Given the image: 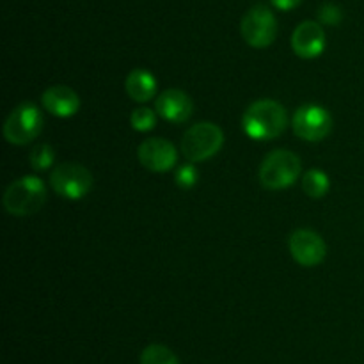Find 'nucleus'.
I'll use <instances>...</instances> for the list:
<instances>
[{
    "label": "nucleus",
    "instance_id": "nucleus-1",
    "mask_svg": "<svg viewBox=\"0 0 364 364\" xmlns=\"http://www.w3.org/2000/svg\"><path fill=\"white\" fill-rule=\"evenodd\" d=\"M288 127L287 109L276 100H258L245 109L242 128L255 141H272L284 134Z\"/></svg>",
    "mask_w": 364,
    "mask_h": 364
},
{
    "label": "nucleus",
    "instance_id": "nucleus-2",
    "mask_svg": "<svg viewBox=\"0 0 364 364\" xmlns=\"http://www.w3.org/2000/svg\"><path fill=\"white\" fill-rule=\"evenodd\" d=\"M46 201V187L41 178L38 176H21L20 180L13 181L4 192L2 205L7 213L16 217L32 215L39 212Z\"/></svg>",
    "mask_w": 364,
    "mask_h": 364
},
{
    "label": "nucleus",
    "instance_id": "nucleus-3",
    "mask_svg": "<svg viewBox=\"0 0 364 364\" xmlns=\"http://www.w3.org/2000/svg\"><path fill=\"white\" fill-rule=\"evenodd\" d=\"M302 162L294 151L276 149L263 159L259 166V183L267 191H283L291 187L301 174Z\"/></svg>",
    "mask_w": 364,
    "mask_h": 364
},
{
    "label": "nucleus",
    "instance_id": "nucleus-4",
    "mask_svg": "<svg viewBox=\"0 0 364 364\" xmlns=\"http://www.w3.org/2000/svg\"><path fill=\"white\" fill-rule=\"evenodd\" d=\"M224 144V134L220 127L210 121H201L185 132L181 137V153L188 162H205L220 151Z\"/></svg>",
    "mask_w": 364,
    "mask_h": 364
},
{
    "label": "nucleus",
    "instance_id": "nucleus-5",
    "mask_svg": "<svg viewBox=\"0 0 364 364\" xmlns=\"http://www.w3.org/2000/svg\"><path fill=\"white\" fill-rule=\"evenodd\" d=\"M43 124H45L43 114L34 103H20L14 107L4 123V137L9 144L25 146L41 134Z\"/></svg>",
    "mask_w": 364,
    "mask_h": 364
},
{
    "label": "nucleus",
    "instance_id": "nucleus-6",
    "mask_svg": "<svg viewBox=\"0 0 364 364\" xmlns=\"http://www.w3.org/2000/svg\"><path fill=\"white\" fill-rule=\"evenodd\" d=\"M92 174L87 167L77 162L59 164L50 174V185L64 199L77 201L87 196L92 188Z\"/></svg>",
    "mask_w": 364,
    "mask_h": 364
},
{
    "label": "nucleus",
    "instance_id": "nucleus-7",
    "mask_svg": "<svg viewBox=\"0 0 364 364\" xmlns=\"http://www.w3.org/2000/svg\"><path fill=\"white\" fill-rule=\"evenodd\" d=\"M240 34L252 48H267L276 41L277 20L267 6H252L240 21Z\"/></svg>",
    "mask_w": 364,
    "mask_h": 364
},
{
    "label": "nucleus",
    "instance_id": "nucleus-8",
    "mask_svg": "<svg viewBox=\"0 0 364 364\" xmlns=\"http://www.w3.org/2000/svg\"><path fill=\"white\" fill-rule=\"evenodd\" d=\"M291 127H294V134L302 141L318 142L333 130V116L323 107L308 103L295 110Z\"/></svg>",
    "mask_w": 364,
    "mask_h": 364
},
{
    "label": "nucleus",
    "instance_id": "nucleus-9",
    "mask_svg": "<svg viewBox=\"0 0 364 364\" xmlns=\"http://www.w3.org/2000/svg\"><path fill=\"white\" fill-rule=\"evenodd\" d=\"M291 258L301 267H316L326 259L327 245L313 230H295L288 240Z\"/></svg>",
    "mask_w": 364,
    "mask_h": 364
},
{
    "label": "nucleus",
    "instance_id": "nucleus-10",
    "mask_svg": "<svg viewBox=\"0 0 364 364\" xmlns=\"http://www.w3.org/2000/svg\"><path fill=\"white\" fill-rule=\"evenodd\" d=\"M137 159L151 173H167L178 162V151L173 142L162 137H151L141 142L137 148Z\"/></svg>",
    "mask_w": 364,
    "mask_h": 364
},
{
    "label": "nucleus",
    "instance_id": "nucleus-11",
    "mask_svg": "<svg viewBox=\"0 0 364 364\" xmlns=\"http://www.w3.org/2000/svg\"><path fill=\"white\" fill-rule=\"evenodd\" d=\"M327 45L326 31L320 23L306 20L291 34V48L302 59H316L323 53Z\"/></svg>",
    "mask_w": 364,
    "mask_h": 364
},
{
    "label": "nucleus",
    "instance_id": "nucleus-12",
    "mask_svg": "<svg viewBox=\"0 0 364 364\" xmlns=\"http://www.w3.org/2000/svg\"><path fill=\"white\" fill-rule=\"evenodd\" d=\"M155 110L162 119L181 124L191 119L192 112H194V102L181 89H167L156 96Z\"/></svg>",
    "mask_w": 364,
    "mask_h": 364
},
{
    "label": "nucleus",
    "instance_id": "nucleus-13",
    "mask_svg": "<svg viewBox=\"0 0 364 364\" xmlns=\"http://www.w3.org/2000/svg\"><path fill=\"white\" fill-rule=\"evenodd\" d=\"M45 110L57 117H71L80 109V98L68 85H52L41 96Z\"/></svg>",
    "mask_w": 364,
    "mask_h": 364
},
{
    "label": "nucleus",
    "instance_id": "nucleus-14",
    "mask_svg": "<svg viewBox=\"0 0 364 364\" xmlns=\"http://www.w3.org/2000/svg\"><path fill=\"white\" fill-rule=\"evenodd\" d=\"M124 91L134 102L146 103L153 100L156 95V78L155 75L149 73L148 70L135 68L128 73L127 82H124Z\"/></svg>",
    "mask_w": 364,
    "mask_h": 364
},
{
    "label": "nucleus",
    "instance_id": "nucleus-15",
    "mask_svg": "<svg viewBox=\"0 0 364 364\" xmlns=\"http://www.w3.org/2000/svg\"><path fill=\"white\" fill-rule=\"evenodd\" d=\"M331 181L323 171L320 169H309L308 173H304L302 176V191L306 196L313 199H320L329 192Z\"/></svg>",
    "mask_w": 364,
    "mask_h": 364
},
{
    "label": "nucleus",
    "instance_id": "nucleus-16",
    "mask_svg": "<svg viewBox=\"0 0 364 364\" xmlns=\"http://www.w3.org/2000/svg\"><path fill=\"white\" fill-rule=\"evenodd\" d=\"M141 364H180V361L171 348L155 343L142 350Z\"/></svg>",
    "mask_w": 364,
    "mask_h": 364
},
{
    "label": "nucleus",
    "instance_id": "nucleus-17",
    "mask_svg": "<svg viewBox=\"0 0 364 364\" xmlns=\"http://www.w3.org/2000/svg\"><path fill=\"white\" fill-rule=\"evenodd\" d=\"M28 162H31L34 171H46L55 162V149L50 144H45V142L43 144H36L32 148L31 156H28Z\"/></svg>",
    "mask_w": 364,
    "mask_h": 364
},
{
    "label": "nucleus",
    "instance_id": "nucleus-18",
    "mask_svg": "<svg viewBox=\"0 0 364 364\" xmlns=\"http://www.w3.org/2000/svg\"><path fill=\"white\" fill-rule=\"evenodd\" d=\"M130 124L134 130L137 132H149L155 128L156 124V114L155 110L148 109V107H139L132 112Z\"/></svg>",
    "mask_w": 364,
    "mask_h": 364
},
{
    "label": "nucleus",
    "instance_id": "nucleus-19",
    "mask_svg": "<svg viewBox=\"0 0 364 364\" xmlns=\"http://www.w3.org/2000/svg\"><path fill=\"white\" fill-rule=\"evenodd\" d=\"M198 180L199 171L196 169L194 162L181 164V166L174 171V181H176V185L181 191H191L192 187H196Z\"/></svg>",
    "mask_w": 364,
    "mask_h": 364
},
{
    "label": "nucleus",
    "instance_id": "nucleus-20",
    "mask_svg": "<svg viewBox=\"0 0 364 364\" xmlns=\"http://www.w3.org/2000/svg\"><path fill=\"white\" fill-rule=\"evenodd\" d=\"M318 18L323 25H334L336 27L343 20V13L336 4H323L318 11Z\"/></svg>",
    "mask_w": 364,
    "mask_h": 364
},
{
    "label": "nucleus",
    "instance_id": "nucleus-21",
    "mask_svg": "<svg viewBox=\"0 0 364 364\" xmlns=\"http://www.w3.org/2000/svg\"><path fill=\"white\" fill-rule=\"evenodd\" d=\"M272 6L279 11H291L297 6H301L302 0H270Z\"/></svg>",
    "mask_w": 364,
    "mask_h": 364
}]
</instances>
